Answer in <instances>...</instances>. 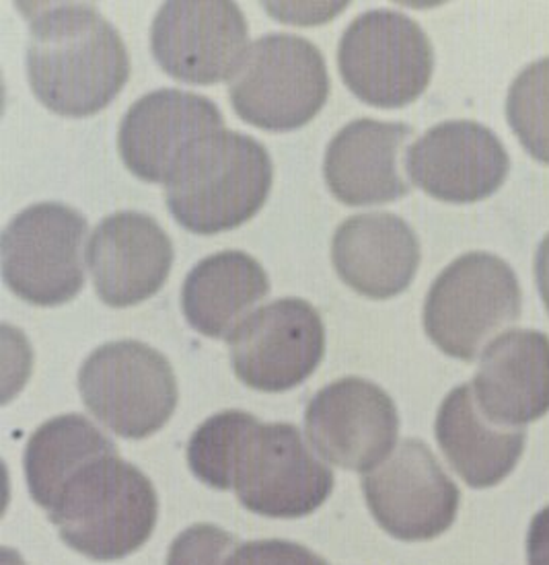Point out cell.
Instances as JSON below:
<instances>
[{
	"instance_id": "cell-23",
	"label": "cell",
	"mask_w": 549,
	"mask_h": 565,
	"mask_svg": "<svg viewBox=\"0 0 549 565\" xmlns=\"http://www.w3.org/2000/svg\"><path fill=\"white\" fill-rule=\"evenodd\" d=\"M257 417L229 409L209 417L193 431L188 445V465L193 476L214 490H233V462L241 438Z\"/></svg>"
},
{
	"instance_id": "cell-14",
	"label": "cell",
	"mask_w": 549,
	"mask_h": 565,
	"mask_svg": "<svg viewBox=\"0 0 549 565\" xmlns=\"http://www.w3.org/2000/svg\"><path fill=\"white\" fill-rule=\"evenodd\" d=\"M221 130L223 114L209 97L192 90H152L122 119L119 154L136 178L167 185L193 147Z\"/></svg>"
},
{
	"instance_id": "cell-7",
	"label": "cell",
	"mask_w": 549,
	"mask_h": 565,
	"mask_svg": "<svg viewBox=\"0 0 549 565\" xmlns=\"http://www.w3.org/2000/svg\"><path fill=\"white\" fill-rule=\"evenodd\" d=\"M338 68L360 102L381 109L405 107L429 87L434 50L414 19L374 9L358 15L344 31Z\"/></svg>"
},
{
	"instance_id": "cell-1",
	"label": "cell",
	"mask_w": 549,
	"mask_h": 565,
	"mask_svg": "<svg viewBox=\"0 0 549 565\" xmlns=\"http://www.w3.org/2000/svg\"><path fill=\"white\" fill-rule=\"evenodd\" d=\"M28 78L50 111L87 118L105 109L130 78L119 31L93 4H31Z\"/></svg>"
},
{
	"instance_id": "cell-3",
	"label": "cell",
	"mask_w": 549,
	"mask_h": 565,
	"mask_svg": "<svg viewBox=\"0 0 549 565\" xmlns=\"http://www.w3.org/2000/svg\"><path fill=\"white\" fill-rule=\"evenodd\" d=\"M274 164L252 136L221 130L202 140L169 179L167 206L183 228L198 235L233 231L266 204Z\"/></svg>"
},
{
	"instance_id": "cell-12",
	"label": "cell",
	"mask_w": 549,
	"mask_h": 565,
	"mask_svg": "<svg viewBox=\"0 0 549 565\" xmlns=\"http://www.w3.org/2000/svg\"><path fill=\"white\" fill-rule=\"evenodd\" d=\"M367 504L379 526L400 541H431L455 522L460 490L431 448L403 440L389 461L362 479Z\"/></svg>"
},
{
	"instance_id": "cell-10",
	"label": "cell",
	"mask_w": 549,
	"mask_h": 565,
	"mask_svg": "<svg viewBox=\"0 0 549 565\" xmlns=\"http://www.w3.org/2000/svg\"><path fill=\"white\" fill-rule=\"evenodd\" d=\"M239 381L264 393H283L305 383L326 354L319 311L303 298H281L247 315L229 335Z\"/></svg>"
},
{
	"instance_id": "cell-17",
	"label": "cell",
	"mask_w": 549,
	"mask_h": 565,
	"mask_svg": "<svg viewBox=\"0 0 549 565\" xmlns=\"http://www.w3.org/2000/svg\"><path fill=\"white\" fill-rule=\"evenodd\" d=\"M414 128L401 121L360 118L331 138L324 159L327 188L346 206H374L410 194L403 152Z\"/></svg>"
},
{
	"instance_id": "cell-28",
	"label": "cell",
	"mask_w": 549,
	"mask_h": 565,
	"mask_svg": "<svg viewBox=\"0 0 549 565\" xmlns=\"http://www.w3.org/2000/svg\"><path fill=\"white\" fill-rule=\"evenodd\" d=\"M535 278H537V288L543 298V305L549 312V235L541 241L537 255H535Z\"/></svg>"
},
{
	"instance_id": "cell-25",
	"label": "cell",
	"mask_w": 549,
	"mask_h": 565,
	"mask_svg": "<svg viewBox=\"0 0 549 565\" xmlns=\"http://www.w3.org/2000/svg\"><path fill=\"white\" fill-rule=\"evenodd\" d=\"M237 539L214 524H193L173 541L167 565H229Z\"/></svg>"
},
{
	"instance_id": "cell-22",
	"label": "cell",
	"mask_w": 549,
	"mask_h": 565,
	"mask_svg": "<svg viewBox=\"0 0 549 565\" xmlns=\"http://www.w3.org/2000/svg\"><path fill=\"white\" fill-rule=\"evenodd\" d=\"M105 455H118V448L87 417L68 414L45 422L31 436L23 459L33 500L50 510L66 481Z\"/></svg>"
},
{
	"instance_id": "cell-19",
	"label": "cell",
	"mask_w": 549,
	"mask_h": 565,
	"mask_svg": "<svg viewBox=\"0 0 549 565\" xmlns=\"http://www.w3.org/2000/svg\"><path fill=\"white\" fill-rule=\"evenodd\" d=\"M420 257L416 233L391 212L350 216L331 241V264L341 282L374 300L401 295L414 280Z\"/></svg>"
},
{
	"instance_id": "cell-8",
	"label": "cell",
	"mask_w": 549,
	"mask_h": 565,
	"mask_svg": "<svg viewBox=\"0 0 549 565\" xmlns=\"http://www.w3.org/2000/svg\"><path fill=\"white\" fill-rule=\"evenodd\" d=\"M233 490L250 512L300 519L329 498L334 473L313 455L297 426L255 419L235 455Z\"/></svg>"
},
{
	"instance_id": "cell-13",
	"label": "cell",
	"mask_w": 549,
	"mask_h": 565,
	"mask_svg": "<svg viewBox=\"0 0 549 565\" xmlns=\"http://www.w3.org/2000/svg\"><path fill=\"white\" fill-rule=\"evenodd\" d=\"M305 431L327 462L365 473L391 455L400 416L393 399L379 385L346 376L321 388L309 402Z\"/></svg>"
},
{
	"instance_id": "cell-26",
	"label": "cell",
	"mask_w": 549,
	"mask_h": 565,
	"mask_svg": "<svg viewBox=\"0 0 549 565\" xmlns=\"http://www.w3.org/2000/svg\"><path fill=\"white\" fill-rule=\"evenodd\" d=\"M229 565H327L324 557L288 541H252L233 551Z\"/></svg>"
},
{
	"instance_id": "cell-16",
	"label": "cell",
	"mask_w": 549,
	"mask_h": 565,
	"mask_svg": "<svg viewBox=\"0 0 549 565\" xmlns=\"http://www.w3.org/2000/svg\"><path fill=\"white\" fill-rule=\"evenodd\" d=\"M87 264L95 292L124 309L155 297L173 266V243L152 216L116 212L93 231Z\"/></svg>"
},
{
	"instance_id": "cell-24",
	"label": "cell",
	"mask_w": 549,
	"mask_h": 565,
	"mask_svg": "<svg viewBox=\"0 0 549 565\" xmlns=\"http://www.w3.org/2000/svg\"><path fill=\"white\" fill-rule=\"evenodd\" d=\"M506 118L525 150L549 164V58L529 64L510 85Z\"/></svg>"
},
{
	"instance_id": "cell-2",
	"label": "cell",
	"mask_w": 549,
	"mask_h": 565,
	"mask_svg": "<svg viewBox=\"0 0 549 565\" xmlns=\"http://www.w3.org/2000/svg\"><path fill=\"white\" fill-rule=\"evenodd\" d=\"M47 514L68 547L95 562H114L149 541L159 500L140 469L105 455L66 481Z\"/></svg>"
},
{
	"instance_id": "cell-21",
	"label": "cell",
	"mask_w": 549,
	"mask_h": 565,
	"mask_svg": "<svg viewBox=\"0 0 549 565\" xmlns=\"http://www.w3.org/2000/svg\"><path fill=\"white\" fill-rule=\"evenodd\" d=\"M270 292L266 269L252 255L221 252L193 266L181 288V309L202 335L221 340Z\"/></svg>"
},
{
	"instance_id": "cell-27",
	"label": "cell",
	"mask_w": 549,
	"mask_h": 565,
	"mask_svg": "<svg viewBox=\"0 0 549 565\" xmlns=\"http://www.w3.org/2000/svg\"><path fill=\"white\" fill-rule=\"evenodd\" d=\"M527 559L529 565H549V507L531 522L527 535Z\"/></svg>"
},
{
	"instance_id": "cell-20",
	"label": "cell",
	"mask_w": 549,
	"mask_h": 565,
	"mask_svg": "<svg viewBox=\"0 0 549 565\" xmlns=\"http://www.w3.org/2000/svg\"><path fill=\"white\" fill-rule=\"evenodd\" d=\"M436 440L446 461L472 488H492L513 473L525 450V430L492 424L472 385L453 388L436 416Z\"/></svg>"
},
{
	"instance_id": "cell-6",
	"label": "cell",
	"mask_w": 549,
	"mask_h": 565,
	"mask_svg": "<svg viewBox=\"0 0 549 565\" xmlns=\"http://www.w3.org/2000/svg\"><path fill=\"white\" fill-rule=\"evenodd\" d=\"M78 388L105 428L133 440L161 430L178 407V379L169 360L134 340L97 348L78 371Z\"/></svg>"
},
{
	"instance_id": "cell-9",
	"label": "cell",
	"mask_w": 549,
	"mask_h": 565,
	"mask_svg": "<svg viewBox=\"0 0 549 565\" xmlns=\"http://www.w3.org/2000/svg\"><path fill=\"white\" fill-rule=\"evenodd\" d=\"M87 218L66 204L42 202L19 212L2 233V278L35 307H59L81 292V245Z\"/></svg>"
},
{
	"instance_id": "cell-4",
	"label": "cell",
	"mask_w": 549,
	"mask_h": 565,
	"mask_svg": "<svg viewBox=\"0 0 549 565\" xmlns=\"http://www.w3.org/2000/svg\"><path fill=\"white\" fill-rule=\"evenodd\" d=\"M327 95L329 75L321 50L291 33L255 40L229 83L239 118L270 132L303 128L321 111Z\"/></svg>"
},
{
	"instance_id": "cell-15",
	"label": "cell",
	"mask_w": 549,
	"mask_h": 565,
	"mask_svg": "<svg viewBox=\"0 0 549 565\" xmlns=\"http://www.w3.org/2000/svg\"><path fill=\"white\" fill-rule=\"evenodd\" d=\"M405 171L426 194L448 204H474L505 183L510 159L490 128L453 119L431 128L405 154Z\"/></svg>"
},
{
	"instance_id": "cell-18",
	"label": "cell",
	"mask_w": 549,
	"mask_h": 565,
	"mask_svg": "<svg viewBox=\"0 0 549 565\" xmlns=\"http://www.w3.org/2000/svg\"><path fill=\"white\" fill-rule=\"evenodd\" d=\"M477 407L496 426L520 428L549 412V338L510 329L484 350L475 372Z\"/></svg>"
},
{
	"instance_id": "cell-5",
	"label": "cell",
	"mask_w": 549,
	"mask_h": 565,
	"mask_svg": "<svg viewBox=\"0 0 549 565\" xmlns=\"http://www.w3.org/2000/svg\"><path fill=\"white\" fill-rule=\"evenodd\" d=\"M522 309L519 280L505 259L465 254L432 282L424 329L446 356L475 360L494 333L515 323Z\"/></svg>"
},
{
	"instance_id": "cell-11",
	"label": "cell",
	"mask_w": 549,
	"mask_h": 565,
	"mask_svg": "<svg viewBox=\"0 0 549 565\" xmlns=\"http://www.w3.org/2000/svg\"><path fill=\"white\" fill-rule=\"evenodd\" d=\"M250 25L229 0H173L157 11L150 50L165 73L188 85H214L237 73Z\"/></svg>"
}]
</instances>
